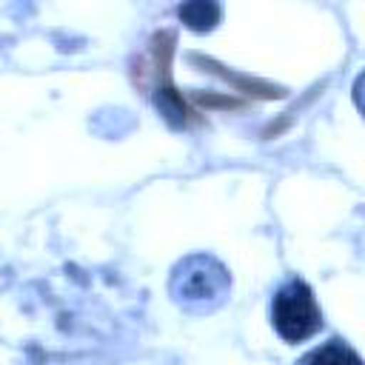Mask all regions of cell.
<instances>
[{
    "mask_svg": "<svg viewBox=\"0 0 365 365\" xmlns=\"http://www.w3.org/2000/svg\"><path fill=\"white\" fill-rule=\"evenodd\" d=\"M168 291L182 311L211 314L228 299L231 274L211 254H188L174 265Z\"/></svg>",
    "mask_w": 365,
    "mask_h": 365,
    "instance_id": "cell-1",
    "label": "cell"
},
{
    "mask_svg": "<svg viewBox=\"0 0 365 365\" xmlns=\"http://www.w3.org/2000/svg\"><path fill=\"white\" fill-rule=\"evenodd\" d=\"M271 322L285 342H302L322 328V311L302 279H288L271 299Z\"/></svg>",
    "mask_w": 365,
    "mask_h": 365,
    "instance_id": "cell-2",
    "label": "cell"
},
{
    "mask_svg": "<svg viewBox=\"0 0 365 365\" xmlns=\"http://www.w3.org/2000/svg\"><path fill=\"white\" fill-rule=\"evenodd\" d=\"M297 365H362V359H359V354H356L351 345H345L342 339H328V342H322L319 348L308 351Z\"/></svg>",
    "mask_w": 365,
    "mask_h": 365,
    "instance_id": "cell-3",
    "label": "cell"
},
{
    "mask_svg": "<svg viewBox=\"0 0 365 365\" xmlns=\"http://www.w3.org/2000/svg\"><path fill=\"white\" fill-rule=\"evenodd\" d=\"M180 17L185 20L188 29L205 31L220 20V6H214V3H185V6H180Z\"/></svg>",
    "mask_w": 365,
    "mask_h": 365,
    "instance_id": "cell-4",
    "label": "cell"
}]
</instances>
